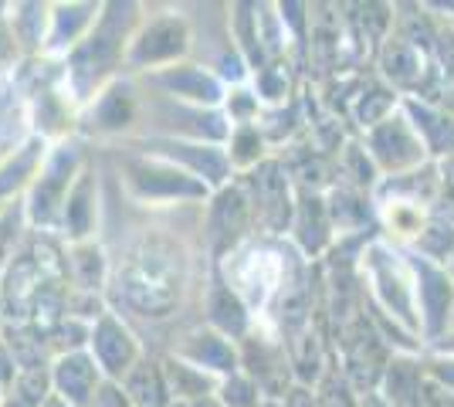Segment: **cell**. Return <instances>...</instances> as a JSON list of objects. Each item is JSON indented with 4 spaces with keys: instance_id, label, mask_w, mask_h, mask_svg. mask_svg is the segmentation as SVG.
Masks as SVG:
<instances>
[{
    "instance_id": "cell-1",
    "label": "cell",
    "mask_w": 454,
    "mask_h": 407,
    "mask_svg": "<svg viewBox=\"0 0 454 407\" xmlns=\"http://www.w3.org/2000/svg\"><path fill=\"white\" fill-rule=\"evenodd\" d=\"M360 278L366 289V306L420 340L414 269L407 262V252L397 248L394 241H387L383 234H377L360 252Z\"/></svg>"
},
{
    "instance_id": "cell-2",
    "label": "cell",
    "mask_w": 454,
    "mask_h": 407,
    "mask_svg": "<svg viewBox=\"0 0 454 407\" xmlns=\"http://www.w3.org/2000/svg\"><path fill=\"white\" fill-rule=\"evenodd\" d=\"M119 286L133 309L167 316L180 299V254L163 241H146L139 252L129 254Z\"/></svg>"
},
{
    "instance_id": "cell-3",
    "label": "cell",
    "mask_w": 454,
    "mask_h": 407,
    "mask_svg": "<svg viewBox=\"0 0 454 407\" xmlns=\"http://www.w3.org/2000/svg\"><path fill=\"white\" fill-rule=\"evenodd\" d=\"M136 11H139L136 4H113V7H106V14L98 18V27L75 51V59H72V82L82 92V98L119 61L122 48H126V38H129V27H133L136 20Z\"/></svg>"
},
{
    "instance_id": "cell-4",
    "label": "cell",
    "mask_w": 454,
    "mask_h": 407,
    "mask_svg": "<svg viewBox=\"0 0 454 407\" xmlns=\"http://www.w3.org/2000/svg\"><path fill=\"white\" fill-rule=\"evenodd\" d=\"M403 252H407V262L414 269L420 340H424V347H434L454 323V278L444 265L427 262V258H420L411 248H403Z\"/></svg>"
},
{
    "instance_id": "cell-5",
    "label": "cell",
    "mask_w": 454,
    "mask_h": 407,
    "mask_svg": "<svg viewBox=\"0 0 454 407\" xmlns=\"http://www.w3.org/2000/svg\"><path fill=\"white\" fill-rule=\"evenodd\" d=\"M245 191L251 200V211H254V224H262L268 234L292 231L299 194L292 191V176H288L282 160H265L254 170H247Z\"/></svg>"
},
{
    "instance_id": "cell-6",
    "label": "cell",
    "mask_w": 454,
    "mask_h": 407,
    "mask_svg": "<svg viewBox=\"0 0 454 407\" xmlns=\"http://www.w3.org/2000/svg\"><path fill=\"white\" fill-rule=\"evenodd\" d=\"M363 146H366L370 160L377 163L380 176L411 174L417 167L431 163V156L424 150L420 136L414 133L411 119L403 116V109H397L390 119H383L370 133H363Z\"/></svg>"
},
{
    "instance_id": "cell-7",
    "label": "cell",
    "mask_w": 454,
    "mask_h": 407,
    "mask_svg": "<svg viewBox=\"0 0 454 407\" xmlns=\"http://www.w3.org/2000/svg\"><path fill=\"white\" fill-rule=\"evenodd\" d=\"M380 82H387L394 92L403 98L417 96L424 89V82L434 72V59L427 51H420L417 44L403 41L400 35H387L377 51Z\"/></svg>"
},
{
    "instance_id": "cell-8",
    "label": "cell",
    "mask_w": 454,
    "mask_h": 407,
    "mask_svg": "<svg viewBox=\"0 0 454 407\" xmlns=\"http://www.w3.org/2000/svg\"><path fill=\"white\" fill-rule=\"evenodd\" d=\"M153 153L160 160H167L173 167L187 170L197 180H204L207 187L224 191L234 167H231V156L224 146H210V143H180V139H150Z\"/></svg>"
},
{
    "instance_id": "cell-9",
    "label": "cell",
    "mask_w": 454,
    "mask_h": 407,
    "mask_svg": "<svg viewBox=\"0 0 454 407\" xmlns=\"http://www.w3.org/2000/svg\"><path fill=\"white\" fill-rule=\"evenodd\" d=\"M126 170H129V184L136 187V194L150 197V200H204L210 191L204 180H197L193 174L173 167L167 160H160V163L133 160Z\"/></svg>"
},
{
    "instance_id": "cell-10",
    "label": "cell",
    "mask_w": 454,
    "mask_h": 407,
    "mask_svg": "<svg viewBox=\"0 0 454 407\" xmlns=\"http://www.w3.org/2000/svg\"><path fill=\"white\" fill-rule=\"evenodd\" d=\"M190 51V27L180 14H167V18L150 20L139 35H136L133 48H129V61L136 68L146 65H170V61L184 59Z\"/></svg>"
},
{
    "instance_id": "cell-11",
    "label": "cell",
    "mask_w": 454,
    "mask_h": 407,
    "mask_svg": "<svg viewBox=\"0 0 454 407\" xmlns=\"http://www.w3.org/2000/svg\"><path fill=\"white\" fill-rule=\"evenodd\" d=\"M251 221H254V211H251L247 191L227 184L224 191L217 194V200L210 204V214H207V238L210 245H214V254L234 252L238 241L251 228Z\"/></svg>"
},
{
    "instance_id": "cell-12",
    "label": "cell",
    "mask_w": 454,
    "mask_h": 407,
    "mask_svg": "<svg viewBox=\"0 0 454 407\" xmlns=\"http://www.w3.org/2000/svg\"><path fill=\"white\" fill-rule=\"evenodd\" d=\"M78 167V146H58L55 156L44 163L38 174V187L31 194V217L35 221H51L58 207L65 211V200L72 194V174Z\"/></svg>"
},
{
    "instance_id": "cell-13",
    "label": "cell",
    "mask_w": 454,
    "mask_h": 407,
    "mask_svg": "<svg viewBox=\"0 0 454 407\" xmlns=\"http://www.w3.org/2000/svg\"><path fill=\"white\" fill-rule=\"evenodd\" d=\"M292 234H295V245L305 258H319L322 252H329L336 245V228H333V217H329V204L325 194L316 191H299L295 200V221H292Z\"/></svg>"
},
{
    "instance_id": "cell-14",
    "label": "cell",
    "mask_w": 454,
    "mask_h": 407,
    "mask_svg": "<svg viewBox=\"0 0 454 407\" xmlns=\"http://www.w3.org/2000/svg\"><path fill=\"white\" fill-rule=\"evenodd\" d=\"M176 356L193 364L197 370L210 373V377H221V380L241 373V347L234 340L221 336L217 330L190 333L187 340L180 343V349H176Z\"/></svg>"
},
{
    "instance_id": "cell-15",
    "label": "cell",
    "mask_w": 454,
    "mask_h": 407,
    "mask_svg": "<svg viewBox=\"0 0 454 407\" xmlns=\"http://www.w3.org/2000/svg\"><path fill=\"white\" fill-rule=\"evenodd\" d=\"M403 116L411 119L414 133L420 136L424 150L434 163H444L454 156V116L437 109L431 102H420V98H403L400 102Z\"/></svg>"
},
{
    "instance_id": "cell-16",
    "label": "cell",
    "mask_w": 454,
    "mask_h": 407,
    "mask_svg": "<svg viewBox=\"0 0 454 407\" xmlns=\"http://www.w3.org/2000/svg\"><path fill=\"white\" fill-rule=\"evenodd\" d=\"M424 387H427L424 353H394L377 390L390 407H420Z\"/></svg>"
},
{
    "instance_id": "cell-17",
    "label": "cell",
    "mask_w": 454,
    "mask_h": 407,
    "mask_svg": "<svg viewBox=\"0 0 454 407\" xmlns=\"http://www.w3.org/2000/svg\"><path fill=\"white\" fill-rule=\"evenodd\" d=\"M156 85H163L173 98L193 102L197 109L224 102V78L207 72L204 65H173V68H163L156 75Z\"/></svg>"
},
{
    "instance_id": "cell-18",
    "label": "cell",
    "mask_w": 454,
    "mask_h": 407,
    "mask_svg": "<svg viewBox=\"0 0 454 407\" xmlns=\"http://www.w3.org/2000/svg\"><path fill=\"white\" fill-rule=\"evenodd\" d=\"M89 340H92L95 364H98V370L109 373V380L126 377V373L139 364V360H136L139 349H136L133 336L122 330V323H115L113 316H102V319L95 323V330Z\"/></svg>"
},
{
    "instance_id": "cell-19",
    "label": "cell",
    "mask_w": 454,
    "mask_h": 407,
    "mask_svg": "<svg viewBox=\"0 0 454 407\" xmlns=\"http://www.w3.org/2000/svg\"><path fill=\"white\" fill-rule=\"evenodd\" d=\"M51 384H55L61 401H68L72 407H89L95 397V390H98L95 356H85V353H68V356H61L55 373H51Z\"/></svg>"
},
{
    "instance_id": "cell-20",
    "label": "cell",
    "mask_w": 454,
    "mask_h": 407,
    "mask_svg": "<svg viewBox=\"0 0 454 407\" xmlns=\"http://www.w3.org/2000/svg\"><path fill=\"white\" fill-rule=\"evenodd\" d=\"M207 323L227 340H245L251 330V312L247 302L231 289L227 282H214L207 292Z\"/></svg>"
},
{
    "instance_id": "cell-21",
    "label": "cell",
    "mask_w": 454,
    "mask_h": 407,
    "mask_svg": "<svg viewBox=\"0 0 454 407\" xmlns=\"http://www.w3.org/2000/svg\"><path fill=\"white\" fill-rule=\"evenodd\" d=\"M400 102H403V96L394 92L387 82H373V85L360 89V92L353 96V119H356L360 133H370L383 119L394 116L400 109Z\"/></svg>"
},
{
    "instance_id": "cell-22",
    "label": "cell",
    "mask_w": 454,
    "mask_h": 407,
    "mask_svg": "<svg viewBox=\"0 0 454 407\" xmlns=\"http://www.w3.org/2000/svg\"><path fill=\"white\" fill-rule=\"evenodd\" d=\"M163 377H167V387H170L173 401H197V397H214V394H217V387H221V380H217V377H210V373H204V370H197L193 364L180 360V356L167 360V367H163Z\"/></svg>"
},
{
    "instance_id": "cell-23",
    "label": "cell",
    "mask_w": 454,
    "mask_h": 407,
    "mask_svg": "<svg viewBox=\"0 0 454 407\" xmlns=\"http://www.w3.org/2000/svg\"><path fill=\"white\" fill-rule=\"evenodd\" d=\"M380 180H383V176H380L377 163L366 153L363 139H349L340 150V180H336V184H346V187H353V191L373 194L380 187Z\"/></svg>"
},
{
    "instance_id": "cell-24",
    "label": "cell",
    "mask_w": 454,
    "mask_h": 407,
    "mask_svg": "<svg viewBox=\"0 0 454 407\" xmlns=\"http://www.w3.org/2000/svg\"><path fill=\"white\" fill-rule=\"evenodd\" d=\"M126 394L136 407H167L170 404V387L167 377L156 364L139 360L129 373H126Z\"/></svg>"
},
{
    "instance_id": "cell-25",
    "label": "cell",
    "mask_w": 454,
    "mask_h": 407,
    "mask_svg": "<svg viewBox=\"0 0 454 407\" xmlns=\"http://www.w3.org/2000/svg\"><path fill=\"white\" fill-rule=\"evenodd\" d=\"M133 119V89L126 82H115L109 92H102L92 109V126L98 133H119Z\"/></svg>"
},
{
    "instance_id": "cell-26",
    "label": "cell",
    "mask_w": 454,
    "mask_h": 407,
    "mask_svg": "<svg viewBox=\"0 0 454 407\" xmlns=\"http://www.w3.org/2000/svg\"><path fill=\"white\" fill-rule=\"evenodd\" d=\"M411 252H417L427 262H437V265H448L454 258V221L431 214L424 231L417 234V241L411 245Z\"/></svg>"
},
{
    "instance_id": "cell-27",
    "label": "cell",
    "mask_w": 454,
    "mask_h": 407,
    "mask_svg": "<svg viewBox=\"0 0 454 407\" xmlns=\"http://www.w3.org/2000/svg\"><path fill=\"white\" fill-rule=\"evenodd\" d=\"M227 156H231V167L234 170H254L258 163H265V133L258 122H245V126H234L231 139H227Z\"/></svg>"
},
{
    "instance_id": "cell-28",
    "label": "cell",
    "mask_w": 454,
    "mask_h": 407,
    "mask_svg": "<svg viewBox=\"0 0 454 407\" xmlns=\"http://www.w3.org/2000/svg\"><path fill=\"white\" fill-rule=\"evenodd\" d=\"M95 221V200H92V174H78V184L65 200V228L72 238H85L92 231Z\"/></svg>"
},
{
    "instance_id": "cell-29",
    "label": "cell",
    "mask_w": 454,
    "mask_h": 407,
    "mask_svg": "<svg viewBox=\"0 0 454 407\" xmlns=\"http://www.w3.org/2000/svg\"><path fill=\"white\" fill-rule=\"evenodd\" d=\"M41 153H44V143H41V139H31L27 146H20L18 153L4 163V170H0V197H7L11 191L24 187L27 176H35Z\"/></svg>"
},
{
    "instance_id": "cell-30",
    "label": "cell",
    "mask_w": 454,
    "mask_h": 407,
    "mask_svg": "<svg viewBox=\"0 0 454 407\" xmlns=\"http://www.w3.org/2000/svg\"><path fill=\"white\" fill-rule=\"evenodd\" d=\"M98 11L95 4H72V7H55V27H51V48L75 44V38L89 27L92 14Z\"/></svg>"
},
{
    "instance_id": "cell-31",
    "label": "cell",
    "mask_w": 454,
    "mask_h": 407,
    "mask_svg": "<svg viewBox=\"0 0 454 407\" xmlns=\"http://www.w3.org/2000/svg\"><path fill=\"white\" fill-rule=\"evenodd\" d=\"M217 397H221V404L224 407H258L262 401H265L262 387L247 377L245 370H241V373H234V377H227V380H221Z\"/></svg>"
},
{
    "instance_id": "cell-32",
    "label": "cell",
    "mask_w": 454,
    "mask_h": 407,
    "mask_svg": "<svg viewBox=\"0 0 454 407\" xmlns=\"http://www.w3.org/2000/svg\"><path fill=\"white\" fill-rule=\"evenodd\" d=\"M18 14H14V38L24 44V48H41V41H44V11L48 7H41V4H20L14 7Z\"/></svg>"
},
{
    "instance_id": "cell-33",
    "label": "cell",
    "mask_w": 454,
    "mask_h": 407,
    "mask_svg": "<svg viewBox=\"0 0 454 407\" xmlns=\"http://www.w3.org/2000/svg\"><path fill=\"white\" fill-rule=\"evenodd\" d=\"M72 269H75V278L82 289H98L102 282V271H106V262H102V252L95 245H78L75 254H72Z\"/></svg>"
},
{
    "instance_id": "cell-34",
    "label": "cell",
    "mask_w": 454,
    "mask_h": 407,
    "mask_svg": "<svg viewBox=\"0 0 454 407\" xmlns=\"http://www.w3.org/2000/svg\"><path fill=\"white\" fill-rule=\"evenodd\" d=\"M14 390H18V401L24 407H41L51 394H48V373H44V367L41 370H20L18 384H14Z\"/></svg>"
},
{
    "instance_id": "cell-35",
    "label": "cell",
    "mask_w": 454,
    "mask_h": 407,
    "mask_svg": "<svg viewBox=\"0 0 454 407\" xmlns=\"http://www.w3.org/2000/svg\"><path fill=\"white\" fill-rule=\"evenodd\" d=\"M285 68L288 65H271L268 61L265 68L258 72V96L271 102V106H282L285 98H288V75H285Z\"/></svg>"
},
{
    "instance_id": "cell-36",
    "label": "cell",
    "mask_w": 454,
    "mask_h": 407,
    "mask_svg": "<svg viewBox=\"0 0 454 407\" xmlns=\"http://www.w3.org/2000/svg\"><path fill=\"white\" fill-rule=\"evenodd\" d=\"M424 370H427L431 384H437V387L448 390L454 397V356L437 353V349H424Z\"/></svg>"
},
{
    "instance_id": "cell-37",
    "label": "cell",
    "mask_w": 454,
    "mask_h": 407,
    "mask_svg": "<svg viewBox=\"0 0 454 407\" xmlns=\"http://www.w3.org/2000/svg\"><path fill=\"white\" fill-rule=\"evenodd\" d=\"M129 404H133V401H129L126 387H119L115 380H106V384H98L89 407H129Z\"/></svg>"
},
{
    "instance_id": "cell-38",
    "label": "cell",
    "mask_w": 454,
    "mask_h": 407,
    "mask_svg": "<svg viewBox=\"0 0 454 407\" xmlns=\"http://www.w3.org/2000/svg\"><path fill=\"white\" fill-rule=\"evenodd\" d=\"M285 407H319V397H316V387H302V384H295V387L285 394Z\"/></svg>"
},
{
    "instance_id": "cell-39",
    "label": "cell",
    "mask_w": 454,
    "mask_h": 407,
    "mask_svg": "<svg viewBox=\"0 0 454 407\" xmlns=\"http://www.w3.org/2000/svg\"><path fill=\"white\" fill-rule=\"evenodd\" d=\"M14 55H18V44H14V35L0 27V72H4V68H7L11 61H14Z\"/></svg>"
},
{
    "instance_id": "cell-40",
    "label": "cell",
    "mask_w": 454,
    "mask_h": 407,
    "mask_svg": "<svg viewBox=\"0 0 454 407\" xmlns=\"http://www.w3.org/2000/svg\"><path fill=\"white\" fill-rule=\"evenodd\" d=\"M173 407H224L221 397H197V401H173Z\"/></svg>"
},
{
    "instance_id": "cell-41",
    "label": "cell",
    "mask_w": 454,
    "mask_h": 407,
    "mask_svg": "<svg viewBox=\"0 0 454 407\" xmlns=\"http://www.w3.org/2000/svg\"><path fill=\"white\" fill-rule=\"evenodd\" d=\"M427 349H437V353H448V356H454V330H448L441 340H437L434 347H427Z\"/></svg>"
},
{
    "instance_id": "cell-42",
    "label": "cell",
    "mask_w": 454,
    "mask_h": 407,
    "mask_svg": "<svg viewBox=\"0 0 454 407\" xmlns=\"http://www.w3.org/2000/svg\"><path fill=\"white\" fill-rule=\"evenodd\" d=\"M360 407H390V404L383 401L380 390H370V394H360Z\"/></svg>"
},
{
    "instance_id": "cell-43",
    "label": "cell",
    "mask_w": 454,
    "mask_h": 407,
    "mask_svg": "<svg viewBox=\"0 0 454 407\" xmlns=\"http://www.w3.org/2000/svg\"><path fill=\"white\" fill-rule=\"evenodd\" d=\"M441 174H444V187H451V191H454V156L441 163Z\"/></svg>"
},
{
    "instance_id": "cell-44",
    "label": "cell",
    "mask_w": 454,
    "mask_h": 407,
    "mask_svg": "<svg viewBox=\"0 0 454 407\" xmlns=\"http://www.w3.org/2000/svg\"><path fill=\"white\" fill-rule=\"evenodd\" d=\"M41 407H72V404H68V401H61L58 394H51V397H48V401H44Z\"/></svg>"
},
{
    "instance_id": "cell-45",
    "label": "cell",
    "mask_w": 454,
    "mask_h": 407,
    "mask_svg": "<svg viewBox=\"0 0 454 407\" xmlns=\"http://www.w3.org/2000/svg\"><path fill=\"white\" fill-rule=\"evenodd\" d=\"M258 407H285V404H282V401H268V397H265V401H262Z\"/></svg>"
},
{
    "instance_id": "cell-46",
    "label": "cell",
    "mask_w": 454,
    "mask_h": 407,
    "mask_svg": "<svg viewBox=\"0 0 454 407\" xmlns=\"http://www.w3.org/2000/svg\"><path fill=\"white\" fill-rule=\"evenodd\" d=\"M444 269L451 271V278H454V258H451V262H448V265H444Z\"/></svg>"
},
{
    "instance_id": "cell-47",
    "label": "cell",
    "mask_w": 454,
    "mask_h": 407,
    "mask_svg": "<svg viewBox=\"0 0 454 407\" xmlns=\"http://www.w3.org/2000/svg\"><path fill=\"white\" fill-rule=\"evenodd\" d=\"M451 330H454V323H451Z\"/></svg>"
}]
</instances>
